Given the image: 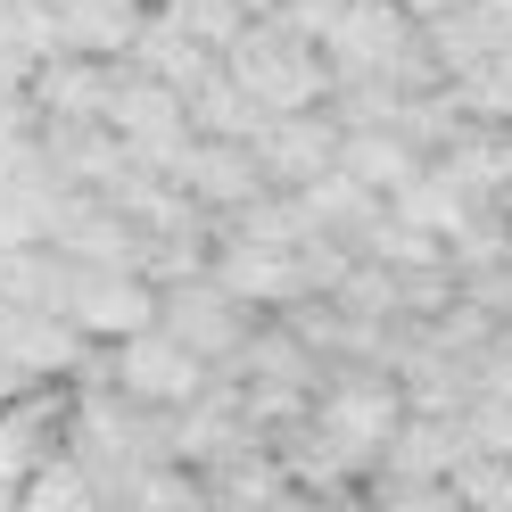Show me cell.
I'll return each mask as SVG.
<instances>
[{
	"mask_svg": "<svg viewBox=\"0 0 512 512\" xmlns=\"http://www.w3.org/2000/svg\"><path fill=\"white\" fill-rule=\"evenodd\" d=\"M223 75H232L265 116H281V108H314L331 91V58L314 50L306 34H290L273 9H256L240 34L223 42Z\"/></svg>",
	"mask_w": 512,
	"mask_h": 512,
	"instance_id": "cell-1",
	"label": "cell"
},
{
	"mask_svg": "<svg viewBox=\"0 0 512 512\" xmlns=\"http://www.w3.org/2000/svg\"><path fill=\"white\" fill-rule=\"evenodd\" d=\"M397 413H405L397 372H372V364L314 380V397H306V422H314V438H323V446H331V455H339L347 471H356V479L372 471L380 438L397 430Z\"/></svg>",
	"mask_w": 512,
	"mask_h": 512,
	"instance_id": "cell-2",
	"label": "cell"
},
{
	"mask_svg": "<svg viewBox=\"0 0 512 512\" xmlns=\"http://www.w3.org/2000/svg\"><path fill=\"white\" fill-rule=\"evenodd\" d=\"M100 124L124 141L133 166H157L174 174V157L190 149V116H182V91L141 75L133 58H108V91H100Z\"/></svg>",
	"mask_w": 512,
	"mask_h": 512,
	"instance_id": "cell-3",
	"label": "cell"
},
{
	"mask_svg": "<svg viewBox=\"0 0 512 512\" xmlns=\"http://www.w3.org/2000/svg\"><path fill=\"white\" fill-rule=\"evenodd\" d=\"M248 323H256V306H240L215 273L157 281V331H174V339H182L207 372H223V364H232V347L248 339Z\"/></svg>",
	"mask_w": 512,
	"mask_h": 512,
	"instance_id": "cell-4",
	"label": "cell"
},
{
	"mask_svg": "<svg viewBox=\"0 0 512 512\" xmlns=\"http://www.w3.org/2000/svg\"><path fill=\"white\" fill-rule=\"evenodd\" d=\"M207 273L232 290L240 306H256V314H281L290 298H314L306 290V256H298V240H248V232H215V248H207Z\"/></svg>",
	"mask_w": 512,
	"mask_h": 512,
	"instance_id": "cell-5",
	"label": "cell"
},
{
	"mask_svg": "<svg viewBox=\"0 0 512 512\" xmlns=\"http://www.w3.org/2000/svg\"><path fill=\"white\" fill-rule=\"evenodd\" d=\"M100 356H108V380H116L124 397H141V405H182V397L207 380V364L190 356V347H182L174 331H157V323L124 331L116 347L100 339Z\"/></svg>",
	"mask_w": 512,
	"mask_h": 512,
	"instance_id": "cell-6",
	"label": "cell"
},
{
	"mask_svg": "<svg viewBox=\"0 0 512 512\" xmlns=\"http://www.w3.org/2000/svg\"><path fill=\"white\" fill-rule=\"evenodd\" d=\"M91 339L67 306H0V364L17 380H75Z\"/></svg>",
	"mask_w": 512,
	"mask_h": 512,
	"instance_id": "cell-7",
	"label": "cell"
},
{
	"mask_svg": "<svg viewBox=\"0 0 512 512\" xmlns=\"http://www.w3.org/2000/svg\"><path fill=\"white\" fill-rule=\"evenodd\" d=\"M248 149H256V166H265L273 190H298L323 166H339V116L323 100H314V108H281V116H265L248 133Z\"/></svg>",
	"mask_w": 512,
	"mask_h": 512,
	"instance_id": "cell-8",
	"label": "cell"
},
{
	"mask_svg": "<svg viewBox=\"0 0 512 512\" xmlns=\"http://www.w3.org/2000/svg\"><path fill=\"white\" fill-rule=\"evenodd\" d=\"M67 314L83 323V339H124V331L157 323V281L141 265H75Z\"/></svg>",
	"mask_w": 512,
	"mask_h": 512,
	"instance_id": "cell-9",
	"label": "cell"
},
{
	"mask_svg": "<svg viewBox=\"0 0 512 512\" xmlns=\"http://www.w3.org/2000/svg\"><path fill=\"white\" fill-rule=\"evenodd\" d=\"M174 182H182V199H190V207L232 215L240 199H256V190H265V166H256V149H248V141L190 133V149L174 157Z\"/></svg>",
	"mask_w": 512,
	"mask_h": 512,
	"instance_id": "cell-10",
	"label": "cell"
},
{
	"mask_svg": "<svg viewBox=\"0 0 512 512\" xmlns=\"http://www.w3.org/2000/svg\"><path fill=\"white\" fill-rule=\"evenodd\" d=\"M430 166L455 182L463 199H479V207H488L496 190L512 182V124H479V116H463L455 133L438 141V157H430Z\"/></svg>",
	"mask_w": 512,
	"mask_h": 512,
	"instance_id": "cell-11",
	"label": "cell"
},
{
	"mask_svg": "<svg viewBox=\"0 0 512 512\" xmlns=\"http://www.w3.org/2000/svg\"><path fill=\"white\" fill-rule=\"evenodd\" d=\"M124 58H133L141 75L174 83V91H199V83L223 67V58H215V42H199L182 17H166V9H157V0H149V17H141V34H133V50H124Z\"/></svg>",
	"mask_w": 512,
	"mask_h": 512,
	"instance_id": "cell-12",
	"label": "cell"
},
{
	"mask_svg": "<svg viewBox=\"0 0 512 512\" xmlns=\"http://www.w3.org/2000/svg\"><path fill=\"white\" fill-rule=\"evenodd\" d=\"M67 281H75V256L58 240L0 248V306H67Z\"/></svg>",
	"mask_w": 512,
	"mask_h": 512,
	"instance_id": "cell-13",
	"label": "cell"
},
{
	"mask_svg": "<svg viewBox=\"0 0 512 512\" xmlns=\"http://www.w3.org/2000/svg\"><path fill=\"white\" fill-rule=\"evenodd\" d=\"M339 166L356 174L364 190H380V199H389V190L422 166V149H413L397 124H339Z\"/></svg>",
	"mask_w": 512,
	"mask_h": 512,
	"instance_id": "cell-14",
	"label": "cell"
},
{
	"mask_svg": "<svg viewBox=\"0 0 512 512\" xmlns=\"http://www.w3.org/2000/svg\"><path fill=\"white\" fill-rule=\"evenodd\" d=\"M496 25H488V9L479 0H446L438 17H422V50L438 58V75H463V67H479V58H496Z\"/></svg>",
	"mask_w": 512,
	"mask_h": 512,
	"instance_id": "cell-15",
	"label": "cell"
},
{
	"mask_svg": "<svg viewBox=\"0 0 512 512\" xmlns=\"http://www.w3.org/2000/svg\"><path fill=\"white\" fill-rule=\"evenodd\" d=\"M389 207H397L405 223H422V232H430V240L446 248V232H455V223H463V215H471L479 199H463V190H455V182H446V174L430 166V157H422V166H413V174H405V182L389 190Z\"/></svg>",
	"mask_w": 512,
	"mask_h": 512,
	"instance_id": "cell-16",
	"label": "cell"
},
{
	"mask_svg": "<svg viewBox=\"0 0 512 512\" xmlns=\"http://www.w3.org/2000/svg\"><path fill=\"white\" fill-rule=\"evenodd\" d=\"M182 116H190V133H215V141H248L256 124H265V108H256L223 67H215L199 91H182Z\"/></svg>",
	"mask_w": 512,
	"mask_h": 512,
	"instance_id": "cell-17",
	"label": "cell"
},
{
	"mask_svg": "<svg viewBox=\"0 0 512 512\" xmlns=\"http://www.w3.org/2000/svg\"><path fill=\"white\" fill-rule=\"evenodd\" d=\"M17 504H34V512H50V504H58V512H67V504H100V479L83 471V455H75L67 438H58L50 455H34V471H25Z\"/></svg>",
	"mask_w": 512,
	"mask_h": 512,
	"instance_id": "cell-18",
	"label": "cell"
},
{
	"mask_svg": "<svg viewBox=\"0 0 512 512\" xmlns=\"http://www.w3.org/2000/svg\"><path fill=\"white\" fill-rule=\"evenodd\" d=\"M446 91H455L463 116H479V124H512V75L496 67V58H479V67L446 75Z\"/></svg>",
	"mask_w": 512,
	"mask_h": 512,
	"instance_id": "cell-19",
	"label": "cell"
},
{
	"mask_svg": "<svg viewBox=\"0 0 512 512\" xmlns=\"http://www.w3.org/2000/svg\"><path fill=\"white\" fill-rule=\"evenodd\" d=\"M446 496H455V504H512V455H479V446H463L455 471H446Z\"/></svg>",
	"mask_w": 512,
	"mask_h": 512,
	"instance_id": "cell-20",
	"label": "cell"
},
{
	"mask_svg": "<svg viewBox=\"0 0 512 512\" xmlns=\"http://www.w3.org/2000/svg\"><path fill=\"white\" fill-rule=\"evenodd\" d=\"M25 67H34V58H25L9 34H0V100H17V91H25Z\"/></svg>",
	"mask_w": 512,
	"mask_h": 512,
	"instance_id": "cell-21",
	"label": "cell"
},
{
	"mask_svg": "<svg viewBox=\"0 0 512 512\" xmlns=\"http://www.w3.org/2000/svg\"><path fill=\"white\" fill-rule=\"evenodd\" d=\"M17 389H25V380H17V372H9V364H0V397H17Z\"/></svg>",
	"mask_w": 512,
	"mask_h": 512,
	"instance_id": "cell-22",
	"label": "cell"
},
{
	"mask_svg": "<svg viewBox=\"0 0 512 512\" xmlns=\"http://www.w3.org/2000/svg\"><path fill=\"white\" fill-rule=\"evenodd\" d=\"M488 207H504V215H512V182H504V190H496V199H488Z\"/></svg>",
	"mask_w": 512,
	"mask_h": 512,
	"instance_id": "cell-23",
	"label": "cell"
}]
</instances>
